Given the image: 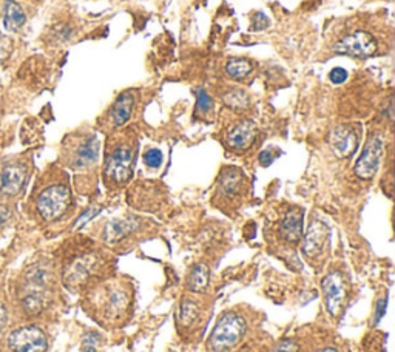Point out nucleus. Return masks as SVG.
<instances>
[{
    "mask_svg": "<svg viewBox=\"0 0 395 352\" xmlns=\"http://www.w3.org/2000/svg\"><path fill=\"white\" fill-rule=\"evenodd\" d=\"M247 329V323L235 312H225L211 334L208 348L213 352H227L235 348L243 340Z\"/></svg>",
    "mask_w": 395,
    "mask_h": 352,
    "instance_id": "f257e3e1",
    "label": "nucleus"
},
{
    "mask_svg": "<svg viewBox=\"0 0 395 352\" xmlns=\"http://www.w3.org/2000/svg\"><path fill=\"white\" fill-rule=\"evenodd\" d=\"M136 150L132 144H119L107 157L104 176L108 186H123L133 176Z\"/></svg>",
    "mask_w": 395,
    "mask_h": 352,
    "instance_id": "f03ea898",
    "label": "nucleus"
},
{
    "mask_svg": "<svg viewBox=\"0 0 395 352\" xmlns=\"http://www.w3.org/2000/svg\"><path fill=\"white\" fill-rule=\"evenodd\" d=\"M37 212L45 221H56L67 214L71 206V192L67 186H50L37 196Z\"/></svg>",
    "mask_w": 395,
    "mask_h": 352,
    "instance_id": "7ed1b4c3",
    "label": "nucleus"
},
{
    "mask_svg": "<svg viewBox=\"0 0 395 352\" xmlns=\"http://www.w3.org/2000/svg\"><path fill=\"white\" fill-rule=\"evenodd\" d=\"M384 154V142L380 135H374L369 138L366 142L365 149H363L361 154L356 162V175L360 179H372L378 169L382 166V159Z\"/></svg>",
    "mask_w": 395,
    "mask_h": 352,
    "instance_id": "20e7f679",
    "label": "nucleus"
},
{
    "mask_svg": "<svg viewBox=\"0 0 395 352\" xmlns=\"http://www.w3.org/2000/svg\"><path fill=\"white\" fill-rule=\"evenodd\" d=\"M332 50L338 54H346L352 57H370L378 50L375 37L368 31H353L351 35L341 37L334 45Z\"/></svg>",
    "mask_w": 395,
    "mask_h": 352,
    "instance_id": "39448f33",
    "label": "nucleus"
},
{
    "mask_svg": "<svg viewBox=\"0 0 395 352\" xmlns=\"http://www.w3.org/2000/svg\"><path fill=\"white\" fill-rule=\"evenodd\" d=\"M8 345L13 352H45L48 340L40 327L23 326L10 334Z\"/></svg>",
    "mask_w": 395,
    "mask_h": 352,
    "instance_id": "423d86ee",
    "label": "nucleus"
},
{
    "mask_svg": "<svg viewBox=\"0 0 395 352\" xmlns=\"http://www.w3.org/2000/svg\"><path fill=\"white\" fill-rule=\"evenodd\" d=\"M360 142V132L352 126H338L329 136V144L337 158H351Z\"/></svg>",
    "mask_w": 395,
    "mask_h": 352,
    "instance_id": "0eeeda50",
    "label": "nucleus"
},
{
    "mask_svg": "<svg viewBox=\"0 0 395 352\" xmlns=\"http://www.w3.org/2000/svg\"><path fill=\"white\" fill-rule=\"evenodd\" d=\"M321 289H323L325 293L327 312L332 317H337L341 312L346 298V289L341 275L337 272L326 275L323 281H321Z\"/></svg>",
    "mask_w": 395,
    "mask_h": 352,
    "instance_id": "6e6552de",
    "label": "nucleus"
},
{
    "mask_svg": "<svg viewBox=\"0 0 395 352\" xmlns=\"http://www.w3.org/2000/svg\"><path fill=\"white\" fill-rule=\"evenodd\" d=\"M327 236H329V229L325 223H321V221L315 219L312 221L308 232L304 235V240H303V253L306 257L309 258H315L318 257L321 252H323L325 244L327 241Z\"/></svg>",
    "mask_w": 395,
    "mask_h": 352,
    "instance_id": "1a4fd4ad",
    "label": "nucleus"
},
{
    "mask_svg": "<svg viewBox=\"0 0 395 352\" xmlns=\"http://www.w3.org/2000/svg\"><path fill=\"white\" fill-rule=\"evenodd\" d=\"M27 167L22 164H11L6 166L0 178V192L6 196L19 195L27 183Z\"/></svg>",
    "mask_w": 395,
    "mask_h": 352,
    "instance_id": "9d476101",
    "label": "nucleus"
},
{
    "mask_svg": "<svg viewBox=\"0 0 395 352\" xmlns=\"http://www.w3.org/2000/svg\"><path fill=\"white\" fill-rule=\"evenodd\" d=\"M255 136L256 126L253 124V121L243 119L229 130L227 136H225V142L233 150H246L247 147L253 144Z\"/></svg>",
    "mask_w": 395,
    "mask_h": 352,
    "instance_id": "9b49d317",
    "label": "nucleus"
},
{
    "mask_svg": "<svg viewBox=\"0 0 395 352\" xmlns=\"http://www.w3.org/2000/svg\"><path fill=\"white\" fill-rule=\"evenodd\" d=\"M303 223H304V214L301 209L289 210L280 223L278 227L280 236L290 244L298 243L303 238Z\"/></svg>",
    "mask_w": 395,
    "mask_h": 352,
    "instance_id": "f8f14e48",
    "label": "nucleus"
},
{
    "mask_svg": "<svg viewBox=\"0 0 395 352\" xmlns=\"http://www.w3.org/2000/svg\"><path fill=\"white\" fill-rule=\"evenodd\" d=\"M93 266H94V260L90 257L77 258L73 261L70 266H67L63 278H65V283L68 288L77 289L80 286H84L88 281V278L92 277Z\"/></svg>",
    "mask_w": 395,
    "mask_h": 352,
    "instance_id": "ddd939ff",
    "label": "nucleus"
},
{
    "mask_svg": "<svg viewBox=\"0 0 395 352\" xmlns=\"http://www.w3.org/2000/svg\"><path fill=\"white\" fill-rule=\"evenodd\" d=\"M133 107H134L133 90H128V92L120 93L118 96V99L115 101V104H113L110 109V124L115 128L127 124L133 113Z\"/></svg>",
    "mask_w": 395,
    "mask_h": 352,
    "instance_id": "4468645a",
    "label": "nucleus"
},
{
    "mask_svg": "<svg viewBox=\"0 0 395 352\" xmlns=\"http://www.w3.org/2000/svg\"><path fill=\"white\" fill-rule=\"evenodd\" d=\"M128 303L130 301H128L127 291H124L120 286H111V288L107 289L106 303H104V312H106V317L116 320V318H119L125 312Z\"/></svg>",
    "mask_w": 395,
    "mask_h": 352,
    "instance_id": "2eb2a0df",
    "label": "nucleus"
},
{
    "mask_svg": "<svg viewBox=\"0 0 395 352\" xmlns=\"http://www.w3.org/2000/svg\"><path fill=\"white\" fill-rule=\"evenodd\" d=\"M99 139L96 138L94 135L87 136L80 145L77 147L76 154H75V167L77 169H84V167H90L92 164H94L99 158Z\"/></svg>",
    "mask_w": 395,
    "mask_h": 352,
    "instance_id": "dca6fc26",
    "label": "nucleus"
},
{
    "mask_svg": "<svg viewBox=\"0 0 395 352\" xmlns=\"http://www.w3.org/2000/svg\"><path fill=\"white\" fill-rule=\"evenodd\" d=\"M139 226V219L136 218H124V219H113L107 224L104 231V240L107 243H118L127 238L128 235L133 233Z\"/></svg>",
    "mask_w": 395,
    "mask_h": 352,
    "instance_id": "f3484780",
    "label": "nucleus"
},
{
    "mask_svg": "<svg viewBox=\"0 0 395 352\" xmlns=\"http://www.w3.org/2000/svg\"><path fill=\"white\" fill-rule=\"evenodd\" d=\"M244 187V176L238 169H225L220 178V192L225 198H235Z\"/></svg>",
    "mask_w": 395,
    "mask_h": 352,
    "instance_id": "a211bd4d",
    "label": "nucleus"
},
{
    "mask_svg": "<svg viewBox=\"0 0 395 352\" xmlns=\"http://www.w3.org/2000/svg\"><path fill=\"white\" fill-rule=\"evenodd\" d=\"M25 13H23L22 6L15 4L14 0H6L5 4V16H4V30L14 32L20 30L25 25Z\"/></svg>",
    "mask_w": 395,
    "mask_h": 352,
    "instance_id": "6ab92c4d",
    "label": "nucleus"
},
{
    "mask_svg": "<svg viewBox=\"0 0 395 352\" xmlns=\"http://www.w3.org/2000/svg\"><path fill=\"white\" fill-rule=\"evenodd\" d=\"M211 281V271L204 265H196L192 269L187 280V289L192 292H204Z\"/></svg>",
    "mask_w": 395,
    "mask_h": 352,
    "instance_id": "aec40b11",
    "label": "nucleus"
},
{
    "mask_svg": "<svg viewBox=\"0 0 395 352\" xmlns=\"http://www.w3.org/2000/svg\"><path fill=\"white\" fill-rule=\"evenodd\" d=\"M253 71V65L249 59L244 57H235V59H230L225 63V75L230 79L235 80H243L246 79L251 73Z\"/></svg>",
    "mask_w": 395,
    "mask_h": 352,
    "instance_id": "412c9836",
    "label": "nucleus"
},
{
    "mask_svg": "<svg viewBox=\"0 0 395 352\" xmlns=\"http://www.w3.org/2000/svg\"><path fill=\"white\" fill-rule=\"evenodd\" d=\"M199 317V308L195 301L192 300H182L181 305L176 310V322L181 327H189L198 320Z\"/></svg>",
    "mask_w": 395,
    "mask_h": 352,
    "instance_id": "4be33fe9",
    "label": "nucleus"
},
{
    "mask_svg": "<svg viewBox=\"0 0 395 352\" xmlns=\"http://www.w3.org/2000/svg\"><path fill=\"white\" fill-rule=\"evenodd\" d=\"M224 102L233 110H246L249 107V96L244 90L232 88L229 93L224 95Z\"/></svg>",
    "mask_w": 395,
    "mask_h": 352,
    "instance_id": "5701e85b",
    "label": "nucleus"
},
{
    "mask_svg": "<svg viewBox=\"0 0 395 352\" xmlns=\"http://www.w3.org/2000/svg\"><path fill=\"white\" fill-rule=\"evenodd\" d=\"M23 308H25L27 312L31 315H37L42 312L45 308L44 293L37 291H30L25 298H23Z\"/></svg>",
    "mask_w": 395,
    "mask_h": 352,
    "instance_id": "b1692460",
    "label": "nucleus"
},
{
    "mask_svg": "<svg viewBox=\"0 0 395 352\" xmlns=\"http://www.w3.org/2000/svg\"><path fill=\"white\" fill-rule=\"evenodd\" d=\"M102 341V337L99 332H87L82 340V352H99V345Z\"/></svg>",
    "mask_w": 395,
    "mask_h": 352,
    "instance_id": "393cba45",
    "label": "nucleus"
},
{
    "mask_svg": "<svg viewBox=\"0 0 395 352\" xmlns=\"http://www.w3.org/2000/svg\"><path fill=\"white\" fill-rule=\"evenodd\" d=\"M163 161H164V154L159 149H150L145 152L144 154V162L145 166L150 167V169H158L163 166Z\"/></svg>",
    "mask_w": 395,
    "mask_h": 352,
    "instance_id": "a878e982",
    "label": "nucleus"
},
{
    "mask_svg": "<svg viewBox=\"0 0 395 352\" xmlns=\"http://www.w3.org/2000/svg\"><path fill=\"white\" fill-rule=\"evenodd\" d=\"M196 96H198V99H196V110H198L199 113H208V111H211L213 102H212V97L208 96V93L206 92V90L199 88Z\"/></svg>",
    "mask_w": 395,
    "mask_h": 352,
    "instance_id": "bb28decb",
    "label": "nucleus"
},
{
    "mask_svg": "<svg viewBox=\"0 0 395 352\" xmlns=\"http://www.w3.org/2000/svg\"><path fill=\"white\" fill-rule=\"evenodd\" d=\"M348 71H346L344 68H341V67H337V68H334L332 71L329 73V79H330V82H332V84H335V85H340V84H343V82H346V79H348Z\"/></svg>",
    "mask_w": 395,
    "mask_h": 352,
    "instance_id": "cd10ccee",
    "label": "nucleus"
},
{
    "mask_svg": "<svg viewBox=\"0 0 395 352\" xmlns=\"http://www.w3.org/2000/svg\"><path fill=\"white\" fill-rule=\"evenodd\" d=\"M272 352H298V343L294 340H281Z\"/></svg>",
    "mask_w": 395,
    "mask_h": 352,
    "instance_id": "c85d7f7f",
    "label": "nucleus"
},
{
    "mask_svg": "<svg viewBox=\"0 0 395 352\" xmlns=\"http://www.w3.org/2000/svg\"><path fill=\"white\" fill-rule=\"evenodd\" d=\"M386 308H388V297H384L383 300H380L377 303V308H375V318H374V323L377 324L378 322L382 320L386 314Z\"/></svg>",
    "mask_w": 395,
    "mask_h": 352,
    "instance_id": "c756f323",
    "label": "nucleus"
},
{
    "mask_svg": "<svg viewBox=\"0 0 395 352\" xmlns=\"http://www.w3.org/2000/svg\"><path fill=\"white\" fill-rule=\"evenodd\" d=\"M99 212V209H88L85 214L80 217L77 221H76V224H75V229H77V227H82L85 223H88V221H90L92 218H94V215L98 214Z\"/></svg>",
    "mask_w": 395,
    "mask_h": 352,
    "instance_id": "7c9ffc66",
    "label": "nucleus"
},
{
    "mask_svg": "<svg viewBox=\"0 0 395 352\" xmlns=\"http://www.w3.org/2000/svg\"><path fill=\"white\" fill-rule=\"evenodd\" d=\"M272 162H273V154H272V152H270V150H263V152L260 153V164H261V166L268 167V166H270Z\"/></svg>",
    "mask_w": 395,
    "mask_h": 352,
    "instance_id": "2f4dec72",
    "label": "nucleus"
},
{
    "mask_svg": "<svg viewBox=\"0 0 395 352\" xmlns=\"http://www.w3.org/2000/svg\"><path fill=\"white\" fill-rule=\"evenodd\" d=\"M6 323H8V310L4 305H0V332L4 331Z\"/></svg>",
    "mask_w": 395,
    "mask_h": 352,
    "instance_id": "473e14b6",
    "label": "nucleus"
},
{
    "mask_svg": "<svg viewBox=\"0 0 395 352\" xmlns=\"http://www.w3.org/2000/svg\"><path fill=\"white\" fill-rule=\"evenodd\" d=\"M8 217H10V210L5 206H0V224H4Z\"/></svg>",
    "mask_w": 395,
    "mask_h": 352,
    "instance_id": "72a5a7b5",
    "label": "nucleus"
},
{
    "mask_svg": "<svg viewBox=\"0 0 395 352\" xmlns=\"http://www.w3.org/2000/svg\"><path fill=\"white\" fill-rule=\"evenodd\" d=\"M315 352H338V349H335V348H323V349H320V351H315Z\"/></svg>",
    "mask_w": 395,
    "mask_h": 352,
    "instance_id": "f704fd0d",
    "label": "nucleus"
}]
</instances>
